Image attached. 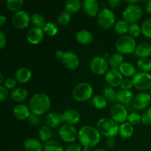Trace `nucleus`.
<instances>
[{
    "label": "nucleus",
    "mask_w": 151,
    "mask_h": 151,
    "mask_svg": "<svg viewBox=\"0 0 151 151\" xmlns=\"http://www.w3.org/2000/svg\"><path fill=\"white\" fill-rule=\"evenodd\" d=\"M78 140L83 147L92 148L100 144L101 134L96 127L92 125H84L78 131Z\"/></svg>",
    "instance_id": "nucleus-1"
},
{
    "label": "nucleus",
    "mask_w": 151,
    "mask_h": 151,
    "mask_svg": "<svg viewBox=\"0 0 151 151\" xmlns=\"http://www.w3.org/2000/svg\"><path fill=\"white\" fill-rule=\"evenodd\" d=\"M28 106L32 114L41 116L49 111L51 107V100L47 94L36 93L30 97Z\"/></svg>",
    "instance_id": "nucleus-2"
},
{
    "label": "nucleus",
    "mask_w": 151,
    "mask_h": 151,
    "mask_svg": "<svg viewBox=\"0 0 151 151\" xmlns=\"http://www.w3.org/2000/svg\"><path fill=\"white\" fill-rule=\"evenodd\" d=\"M119 125L111 118H102L99 119L96 125V128L99 133L105 137H115L119 134Z\"/></svg>",
    "instance_id": "nucleus-3"
},
{
    "label": "nucleus",
    "mask_w": 151,
    "mask_h": 151,
    "mask_svg": "<svg viewBox=\"0 0 151 151\" xmlns=\"http://www.w3.org/2000/svg\"><path fill=\"white\" fill-rule=\"evenodd\" d=\"M94 94L92 86L87 82L77 84L72 90V97L77 102H86L91 99Z\"/></svg>",
    "instance_id": "nucleus-4"
},
{
    "label": "nucleus",
    "mask_w": 151,
    "mask_h": 151,
    "mask_svg": "<svg viewBox=\"0 0 151 151\" xmlns=\"http://www.w3.org/2000/svg\"><path fill=\"white\" fill-rule=\"evenodd\" d=\"M137 46L135 38L129 35L119 36L115 43L116 50L122 55H128L135 52Z\"/></svg>",
    "instance_id": "nucleus-5"
},
{
    "label": "nucleus",
    "mask_w": 151,
    "mask_h": 151,
    "mask_svg": "<svg viewBox=\"0 0 151 151\" xmlns=\"http://www.w3.org/2000/svg\"><path fill=\"white\" fill-rule=\"evenodd\" d=\"M55 55L61 61L62 65L65 68L70 70H75L80 66V59L75 52L71 51L58 50Z\"/></svg>",
    "instance_id": "nucleus-6"
},
{
    "label": "nucleus",
    "mask_w": 151,
    "mask_h": 151,
    "mask_svg": "<svg viewBox=\"0 0 151 151\" xmlns=\"http://www.w3.org/2000/svg\"><path fill=\"white\" fill-rule=\"evenodd\" d=\"M97 22L103 29H110L112 27H114L116 24L114 13L110 8H103L97 15Z\"/></svg>",
    "instance_id": "nucleus-7"
},
{
    "label": "nucleus",
    "mask_w": 151,
    "mask_h": 151,
    "mask_svg": "<svg viewBox=\"0 0 151 151\" xmlns=\"http://www.w3.org/2000/svg\"><path fill=\"white\" fill-rule=\"evenodd\" d=\"M142 8L139 4H128L122 11L123 20L128 24L137 23L142 16Z\"/></svg>",
    "instance_id": "nucleus-8"
},
{
    "label": "nucleus",
    "mask_w": 151,
    "mask_h": 151,
    "mask_svg": "<svg viewBox=\"0 0 151 151\" xmlns=\"http://www.w3.org/2000/svg\"><path fill=\"white\" fill-rule=\"evenodd\" d=\"M58 134L62 141L69 144L78 139V131L75 126L68 124H63L59 128Z\"/></svg>",
    "instance_id": "nucleus-9"
},
{
    "label": "nucleus",
    "mask_w": 151,
    "mask_h": 151,
    "mask_svg": "<svg viewBox=\"0 0 151 151\" xmlns=\"http://www.w3.org/2000/svg\"><path fill=\"white\" fill-rule=\"evenodd\" d=\"M109 62L102 56H94L91 59L89 63L90 70L97 75H106L109 71Z\"/></svg>",
    "instance_id": "nucleus-10"
},
{
    "label": "nucleus",
    "mask_w": 151,
    "mask_h": 151,
    "mask_svg": "<svg viewBox=\"0 0 151 151\" xmlns=\"http://www.w3.org/2000/svg\"><path fill=\"white\" fill-rule=\"evenodd\" d=\"M134 87L140 91H145L151 88V75L147 72H137L132 78Z\"/></svg>",
    "instance_id": "nucleus-11"
},
{
    "label": "nucleus",
    "mask_w": 151,
    "mask_h": 151,
    "mask_svg": "<svg viewBox=\"0 0 151 151\" xmlns=\"http://www.w3.org/2000/svg\"><path fill=\"white\" fill-rule=\"evenodd\" d=\"M128 114L127 108L119 103H115L110 109L111 118L116 123L122 124L126 122Z\"/></svg>",
    "instance_id": "nucleus-12"
},
{
    "label": "nucleus",
    "mask_w": 151,
    "mask_h": 151,
    "mask_svg": "<svg viewBox=\"0 0 151 151\" xmlns=\"http://www.w3.org/2000/svg\"><path fill=\"white\" fill-rule=\"evenodd\" d=\"M31 22V16L25 10L15 13L12 17V24L18 29H23L29 26Z\"/></svg>",
    "instance_id": "nucleus-13"
},
{
    "label": "nucleus",
    "mask_w": 151,
    "mask_h": 151,
    "mask_svg": "<svg viewBox=\"0 0 151 151\" xmlns=\"http://www.w3.org/2000/svg\"><path fill=\"white\" fill-rule=\"evenodd\" d=\"M123 76L118 69H111L105 75V81L111 87L120 86L123 81Z\"/></svg>",
    "instance_id": "nucleus-14"
},
{
    "label": "nucleus",
    "mask_w": 151,
    "mask_h": 151,
    "mask_svg": "<svg viewBox=\"0 0 151 151\" xmlns=\"http://www.w3.org/2000/svg\"><path fill=\"white\" fill-rule=\"evenodd\" d=\"M62 122L75 126L81 121V114L77 110L73 109H66L62 114H60Z\"/></svg>",
    "instance_id": "nucleus-15"
},
{
    "label": "nucleus",
    "mask_w": 151,
    "mask_h": 151,
    "mask_svg": "<svg viewBox=\"0 0 151 151\" xmlns=\"http://www.w3.org/2000/svg\"><path fill=\"white\" fill-rule=\"evenodd\" d=\"M151 103V97L150 94L146 92H141L137 94L133 100L132 106L136 110L141 111L147 109Z\"/></svg>",
    "instance_id": "nucleus-16"
},
{
    "label": "nucleus",
    "mask_w": 151,
    "mask_h": 151,
    "mask_svg": "<svg viewBox=\"0 0 151 151\" xmlns=\"http://www.w3.org/2000/svg\"><path fill=\"white\" fill-rule=\"evenodd\" d=\"M44 37V32L42 28L33 27L30 28L27 31L26 35L27 41L32 45H37L43 41Z\"/></svg>",
    "instance_id": "nucleus-17"
},
{
    "label": "nucleus",
    "mask_w": 151,
    "mask_h": 151,
    "mask_svg": "<svg viewBox=\"0 0 151 151\" xmlns=\"http://www.w3.org/2000/svg\"><path fill=\"white\" fill-rule=\"evenodd\" d=\"M82 8L84 13L89 17L97 16L100 12L99 2L96 0H84L83 1Z\"/></svg>",
    "instance_id": "nucleus-18"
},
{
    "label": "nucleus",
    "mask_w": 151,
    "mask_h": 151,
    "mask_svg": "<svg viewBox=\"0 0 151 151\" xmlns=\"http://www.w3.org/2000/svg\"><path fill=\"white\" fill-rule=\"evenodd\" d=\"M13 115H14L15 118L18 120H27L29 116L31 114V111L29 109V106H27L25 104H18L13 108Z\"/></svg>",
    "instance_id": "nucleus-19"
},
{
    "label": "nucleus",
    "mask_w": 151,
    "mask_h": 151,
    "mask_svg": "<svg viewBox=\"0 0 151 151\" xmlns=\"http://www.w3.org/2000/svg\"><path fill=\"white\" fill-rule=\"evenodd\" d=\"M134 93L129 90H119L117 91L116 94V101L117 103L122 104L125 106V107L129 106L133 103V100H134Z\"/></svg>",
    "instance_id": "nucleus-20"
},
{
    "label": "nucleus",
    "mask_w": 151,
    "mask_h": 151,
    "mask_svg": "<svg viewBox=\"0 0 151 151\" xmlns=\"http://www.w3.org/2000/svg\"><path fill=\"white\" fill-rule=\"evenodd\" d=\"M32 76V72L29 68L21 67L16 71L14 78L17 83L20 84H24L30 81Z\"/></svg>",
    "instance_id": "nucleus-21"
},
{
    "label": "nucleus",
    "mask_w": 151,
    "mask_h": 151,
    "mask_svg": "<svg viewBox=\"0 0 151 151\" xmlns=\"http://www.w3.org/2000/svg\"><path fill=\"white\" fill-rule=\"evenodd\" d=\"M75 39L81 45H89L94 41V35L87 29H81L76 33Z\"/></svg>",
    "instance_id": "nucleus-22"
},
{
    "label": "nucleus",
    "mask_w": 151,
    "mask_h": 151,
    "mask_svg": "<svg viewBox=\"0 0 151 151\" xmlns=\"http://www.w3.org/2000/svg\"><path fill=\"white\" fill-rule=\"evenodd\" d=\"M46 125L52 128H57L62 123L60 119V114L55 113V112H49L45 116Z\"/></svg>",
    "instance_id": "nucleus-23"
},
{
    "label": "nucleus",
    "mask_w": 151,
    "mask_h": 151,
    "mask_svg": "<svg viewBox=\"0 0 151 151\" xmlns=\"http://www.w3.org/2000/svg\"><path fill=\"white\" fill-rule=\"evenodd\" d=\"M135 54L140 58H148L151 56V44L142 42L137 46Z\"/></svg>",
    "instance_id": "nucleus-24"
},
{
    "label": "nucleus",
    "mask_w": 151,
    "mask_h": 151,
    "mask_svg": "<svg viewBox=\"0 0 151 151\" xmlns=\"http://www.w3.org/2000/svg\"><path fill=\"white\" fill-rule=\"evenodd\" d=\"M24 148L26 151H44L41 141L33 138L27 139L24 142Z\"/></svg>",
    "instance_id": "nucleus-25"
},
{
    "label": "nucleus",
    "mask_w": 151,
    "mask_h": 151,
    "mask_svg": "<svg viewBox=\"0 0 151 151\" xmlns=\"http://www.w3.org/2000/svg\"><path fill=\"white\" fill-rule=\"evenodd\" d=\"M10 97L16 103H22L27 99L28 91L25 88L18 87L12 90L10 93Z\"/></svg>",
    "instance_id": "nucleus-26"
},
{
    "label": "nucleus",
    "mask_w": 151,
    "mask_h": 151,
    "mask_svg": "<svg viewBox=\"0 0 151 151\" xmlns=\"http://www.w3.org/2000/svg\"><path fill=\"white\" fill-rule=\"evenodd\" d=\"M119 71L122 76L126 77L127 78H131V79L137 73L135 66L130 62H124L119 67Z\"/></svg>",
    "instance_id": "nucleus-27"
},
{
    "label": "nucleus",
    "mask_w": 151,
    "mask_h": 151,
    "mask_svg": "<svg viewBox=\"0 0 151 151\" xmlns=\"http://www.w3.org/2000/svg\"><path fill=\"white\" fill-rule=\"evenodd\" d=\"M134 133V125L130 124L128 122H123L120 124L119 127V134L122 138L129 139L133 136Z\"/></svg>",
    "instance_id": "nucleus-28"
},
{
    "label": "nucleus",
    "mask_w": 151,
    "mask_h": 151,
    "mask_svg": "<svg viewBox=\"0 0 151 151\" xmlns=\"http://www.w3.org/2000/svg\"><path fill=\"white\" fill-rule=\"evenodd\" d=\"M108 62H109V66H111V69L119 70L121 65L124 63L123 55L119 52L114 53V54L111 55L110 58L108 60Z\"/></svg>",
    "instance_id": "nucleus-29"
},
{
    "label": "nucleus",
    "mask_w": 151,
    "mask_h": 151,
    "mask_svg": "<svg viewBox=\"0 0 151 151\" xmlns=\"http://www.w3.org/2000/svg\"><path fill=\"white\" fill-rule=\"evenodd\" d=\"M82 4L80 0H67L65 2V10L71 14H75L82 8Z\"/></svg>",
    "instance_id": "nucleus-30"
},
{
    "label": "nucleus",
    "mask_w": 151,
    "mask_h": 151,
    "mask_svg": "<svg viewBox=\"0 0 151 151\" xmlns=\"http://www.w3.org/2000/svg\"><path fill=\"white\" fill-rule=\"evenodd\" d=\"M129 27L130 24L122 19V20H119L116 22L114 27V32L117 35L122 36V35H125L128 33V30H129Z\"/></svg>",
    "instance_id": "nucleus-31"
},
{
    "label": "nucleus",
    "mask_w": 151,
    "mask_h": 151,
    "mask_svg": "<svg viewBox=\"0 0 151 151\" xmlns=\"http://www.w3.org/2000/svg\"><path fill=\"white\" fill-rule=\"evenodd\" d=\"M52 135V132L51 128H49L46 125L41 126L38 131V137H39L40 141L44 143L50 141Z\"/></svg>",
    "instance_id": "nucleus-32"
},
{
    "label": "nucleus",
    "mask_w": 151,
    "mask_h": 151,
    "mask_svg": "<svg viewBox=\"0 0 151 151\" xmlns=\"http://www.w3.org/2000/svg\"><path fill=\"white\" fill-rule=\"evenodd\" d=\"M92 104L95 109L102 110L107 106L108 101L103 94H96L92 97Z\"/></svg>",
    "instance_id": "nucleus-33"
},
{
    "label": "nucleus",
    "mask_w": 151,
    "mask_h": 151,
    "mask_svg": "<svg viewBox=\"0 0 151 151\" xmlns=\"http://www.w3.org/2000/svg\"><path fill=\"white\" fill-rule=\"evenodd\" d=\"M24 6V1L22 0H7L6 1V7L13 13H17V12L22 10V7Z\"/></svg>",
    "instance_id": "nucleus-34"
},
{
    "label": "nucleus",
    "mask_w": 151,
    "mask_h": 151,
    "mask_svg": "<svg viewBox=\"0 0 151 151\" xmlns=\"http://www.w3.org/2000/svg\"><path fill=\"white\" fill-rule=\"evenodd\" d=\"M43 30H44V34H46L48 36L54 37L58 33L59 29L57 24L54 23V22H47L45 26L43 28Z\"/></svg>",
    "instance_id": "nucleus-35"
},
{
    "label": "nucleus",
    "mask_w": 151,
    "mask_h": 151,
    "mask_svg": "<svg viewBox=\"0 0 151 151\" xmlns=\"http://www.w3.org/2000/svg\"><path fill=\"white\" fill-rule=\"evenodd\" d=\"M116 94H117V91H115L113 87L106 86L103 90V95L107 100V101L110 103L117 102L116 101Z\"/></svg>",
    "instance_id": "nucleus-36"
},
{
    "label": "nucleus",
    "mask_w": 151,
    "mask_h": 151,
    "mask_svg": "<svg viewBox=\"0 0 151 151\" xmlns=\"http://www.w3.org/2000/svg\"><path fill=\"white\" fill-rule=\"evenodd\" d=\"M44 151H65V149L58 142L55 140H50L44 143Z\"/></svg>",
    "instance_id": "nucleus-37"
},
{
    "label": "nucleus",
    "mask_w": 151,
    "mask_h": 151,
    "mask_svg": "<svg viewBox=\"0 0 151 151\" xmlns=\"http://www.w3.org/2000/svg\"><path fill=\"white\" fill-rule=\"evenodd\" d=\"M31 23L35 27L43 29L47 22H46V19L43 15L40 14V13H34L31 16Z\"/></svg>",
    "instance_id": "nucleus-38"
},
{
    "label": "nucleus",
    "mask_w": 151,
    "mask_h": 151,
    "mask_svg": "<svg viewBox=\"0 0 151 151\" xmlns=\"http://www.w3.org/2000/svg\"><path fill=\"white\" fill-rule=\"evenodd\" d=\"M71 13L66 11V10H63L57 17V24L60 26H66L71 22Z\"/></svg>",
    "instance_id": "nucleus-39"
},
{
    "label": "nucleus",
    "mask_w": 151,
    "mask_h": 151,
    "mask_svg": "<svg viewBox=\"0 0 151 151\" xmlns=\"http://www.w3.org/2000/svg\"><path fill=\"white\" fill-rule=\"evenodd\" d=\"M137 66L142 72H151V60L149 58H139L137 60Z\"/></svg>",
    "instance_id": "nucleus-40"
},
{
    "label": "nucleus",
    "mask_w": 151,
    "mask_h": 151,
    "mask_svg": "<svg viewBox=\"0 0 151 151\" xmlns=\"http://www.w3.org/2000/svg\"><path fill=\"white\" fill-rule=\"evenodd\" d=\"M142 34L146 38L151 39V18L145 19L142 24Z\"/></svg>",
    "instance_id": "nucleus-41"
},
{
    "label": "nucleus",
    "mask_w": 151,
    "mask_h": 151,
    "mask_svg": "<svg viewBox=\"0 0 151 151\" xmlns=\"http://www.w3.org/2000/svg\"><path fill=\"white\" fill-rule=\"evenodd\" d=\"M128 33H129V35H131L134 38H138L142 34V27L137 23L131 24H130Z\"/></svg>",
    "instance_id": "nucleus-42"
},
{
    "label": "nucleus",
    "mask_w": 151,
    "mask_h": 151,
    "mask_svg": "<svg viewBox=\"0 0 151 151\" xmlns=\"http://www.w3.org/2000/svg\"><path fill=\"white\" fill-rule=\"evenodd\" d=\"M127 120L132 125H137L142 122V116L137 112H131L128 114Z\"/></svg>",
    "instance_id": "nucleus-43"
},
{
    "label": "nucleus",
    "mask_w": 151,
    "mask_h": 151,
    "mask_svg": "<svg viewBox=\"0 0 151 151\" xmlns=\"http://www.w3.org/2000/svg\"><path fill=\"white\" fill-rule=\"evenodd\" d=\"M142 122L145 125H151V107L145 111L142 114Z\"/></svg>",
    "instance_id": "nucleus-44"
},
{
    "label": "nucleus",
    "mask_w": 151,
    "mask_h": 151,
    "mask_svg": "<svg viewBox=\"0 0 151 151\" xmlns=\"http://www.w3.org/2000/svg\"><path fill=\"white\" fill-rule=\"evenodd\" d=\"M27 121L29 123V125H32V126H38L41 124V119L38 115L31 113L30 116L27 119Z\"/></svg>",
    "instance_id": "nucleus-45"
},
{
    "label": "nucleus",
    "mask_w": 151,
    "mask_h": 151,
    "mask_svg": "<svg viewBox=\"0 0 151 151\" xmlns=\"http://www.w3.org/2000/svg\"><path fill=\"white\" fill-rule=\"evenodd\" d=\"M16 83H17V81L15 79V78H11V77H9V78H6L5 81L4 82V86L7 89H14L16 88Z\"/></svg>",
    "instance_id": "nucleus-46"
},
{
    "label": "nucleus",
    "mask_w": 151,
    "mask_h": 151,
    "mask_svg": "<svg viewBox=\"0 0 151 151\" xmlns=\"http://www.w3.org/2000/svg\"><path fill=\"white\" fill-rule=\"evenodd\" d=\"M134 87V84H133L132 79L131 78H126V79H124L123 81L122 82L120 85V88L122 90H127V91H129L131 88Z\"/></svg>",
    "instance_id": "nucleus-47"
},
{
    "label": "nucleus",
    "mask_w": 151,
    "mask_h": 151,
    "mask_svg": "<svg viewBox=\"0 0 151 151\" xmlns=\"http://www.w3.org/2000/svg\"><path fill=\"white\" fill-rule=\"evenodd\" d=\"M8 95V89H7L4 86H0V101L4 102L7 98Z\"/></svg>",
    "instance_id": "nucleus-48"
},
{
    "label": "nucleus",
    "mask_w": 151,
    "mask_h": 151,
    "mask_svg": "<svg viewBox=\"0 0 151 151\" xmlns=\"http://www.w3.org/2000/svg\"><path fill=\"white\" fill-rule=\"evenodd\" d=\"M82 147L78 143H72L69 144L65 148V151H82Z\"/></svg>",
    "instance_id": "nucleus-49"
},
{
    "label": "nucleus",
    "mask_w": 151,
    "mask_h": 151,
    "mask_svg": "<svg viewBox=\"0 0 151 151\" xmlns=\"http://www.w3.org/2000/svg\"><path fill=\"white\" fill-rule=\"evenodd\" d=\"M106 143L107 147L110 149L114 148L116 145V142L114 137H109V138H107Z\"/></svg>",
    "instance_id": "nucleus-50"
},
{
    "label": "nucleus",
    "mask_w": 151,
    "mask_h": 151,
    "mask_svg": "<svg viewBox=\"0 0 151 151\" xmlns=\"http://www.w3.org/2000/svg\"><path fill=\"white\" fill-rule=\"evenodd\" d=\"M7 45V37L3 32H0V49L3 50Z\"/></svg>",
    "instance_id": "nucleus-51"
},
{
    "label": "nucleus",
    "mask_w": 151,
    "mask_h": 151,
    "mask_svg": "<svg viewBox=\"0 0 151 151\" xmlns=\"http://www.w3.org/2000/svg\"><path fill=\"white\" fill-rule=\"evenodd\" d=\"M121 4L120 0H109L108 1V4L110 7V8H116V7H119Z\"/></svg>",
    "instance_id": "nucleus-52"
},
{
    "label": "nucleus",
    "mask_w": 151,
    "mask_h": 151,
    "mask_svg": "<svg viewBox=\"0 0 151 151\" xmlns=\"http://www.w3.org/2000/svg\"><path fill=\"white\" fill-rule=\"evenodd\" d=\"M7 22V17L4 15L0 16V27H3Z\"/></svg>",
    "instance_id": "nucleus-53"
},
{
    "label": "nucleus",
    "mask_w": 151,
    "mask_h": 151,
    "mask_svg": "<svg viewBox=\"0 0 151 151\" xmlns=\"http://www.w3.org/2000/svg\"><path fill=\"white\" fill-rule=\"evenodd\" d=\"M145 10H146V11H147V13L151 14V0H148V1L146 2Z\"/></svg>",
    "instance_id": "nucleus-54"
},
{
    "label": "nucleus",
    "mask_w": 151,
    "mask_h": 151,
    "mask_svg": "<svg viewBox=\"0 0 151 151\" xmlns=\"http://www.w3.org/2000/svg\"><path fill=\"white\" fill-rule=\"evenodd\" d=\"M4 75H3L2 72H0V83H4Z\"/></svg>",
    "instance_id": "nucleus-55"
},
{
    "label": "nucleus",
    "mask_w": 151,
    "mask_h": 151,
    "mask_svg": "<svg viewBox=\"0 0 151 151\" xmlns=\"http://www.w3.org/2000/svg\"><path fill=\"white\" fill-rule=\"evenodd\" d=\"M126 2L128 4H137L139 2H140V1L137 0V1H126Z\"/></svg>",
    "instance_id": "nucleus-56"
},
{
    "label": "nucleus",
    "mask_w": 151,
    "mask_h": 151,
    "mask_svg": "<svg viewBox=\"0 0 151 151\" xmlns=\"http://www.w3.org/2000/svg\"><path fill=\"white\" fill-rule=\"evenodd\" d=\"M94 151H106L104 148H101V147H98V148L95 149Z\"/></svg>",
    "instance_id": "nucleus-57"
},
{
    "label": "nucleus",
    "mask_w": 151,
    "mask_h": 151,
    "mask_svg": "<svg viewBox=\"0 0 151 151\" xmlns=\"http://www.w3.org/2000/svg\"><path fill=\"white\" fill-rule=\"evenodd\" d=\"M82 151H91V148H88V147H83L82 149Z\"/></svg>",
    "instance_id": "nucleus-58"
},
{
    "label": "nucleus",
    "mask_w": 151,
    "mask_h": 151,
    "mask_svg": "<svg viewBox=\"0 0 151 151\" xmlns=\"http://www.w3.org/2000/svg\"><path fill=\"white\" fill-rule=\"evenodd\" d=\"M149 90H150V92H149V94H150V97H151V88Z\"/></svg>",
    "instance_id": "nucleus-59"
},
{
    "label": "nucleus",
    "mask_w": 151,
    "mask_h": 151,
    "mask_svg": "<svg viewBox=\"0 0 151 151\" xmlns=\"http://www.w3.org/2000/svg\"><path fill=\"white\" fill-rule=\"evenodd\" d=\"M150 151H151V149H150Z\"/></svg>",
    "instance_id": "nucleus-60"
}]
</instances>
